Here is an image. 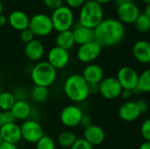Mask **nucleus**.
Wrapping results in <instances>:
<instances>
[{
  "label": "nucleus",
  "mask_w": 150,
  "mask_h": 149,
  "mask_svg": "<svg viewBox=\"0 0 150 149\" xmlns=\"http://www.w3.org/2000/svg\"><path fill=\"white\" fill-rule=\"evenodd\" d=\"M125 26L116 18H104L94 29L95 40L102 47H112L120 44L125 37Z\"/></svg>",
  "instance_id": "nucleus-1"
},
{
  "label": "nucleus",
  "mask_w": 150,
  "mask_h": 149,
  "mask_svg": "<svg viewBox=\"0 0 150 149\" xmlns=\"http://www.w3.org/2000/svg\"><path fill=\"white\" fill-rule=\"evenodd\" d=\"M63 90L67 97L75 103H82L90 96L88 83L79 74H73L66 78Z\"/></svg>",
  "instance_id": "nucleus-2"
},
{
  "label": "nucleus",
  "mask_w": 150,
  "mask_h": 149,
  "mask_svg": "<svg viewBox=\"0 0 150 149\" xmlns=\"http://www.w3.org/2000/svg\"><path fill=\"white\" fill-rule=\"evenodd\" d=\"M104 19V10L101 4L94 0L85 2L80 8L79 24L95 29Z\"/></svg>",
  "instance_id": "nucleus-3"
},
{
  "label": "nucleus",
  "mask_w": 150,
  "mask_h": 149,
  "mask_svg": "<svg viewBox=\"0 0 150 149\" xmlns=\"http://www.w3.org/2000/svg\"><path fill=\"white\" fill-rule=\"evenodd\" d=\"M57 77V70L47 61H40L31 70V79L35 86L48 88L54 84Z\"/></svg>",
  "instance_id": "nucleus-4"
},
{
  "label": "nucleus",
  "mask_w": 150,
  "mask_h": 149,
  "mask_svg": "<svg viewBox=\"0 0 150 149\" xmlns=\"http://www.w3.org/2000/svg\"><path fill=\"white\" fill-rule=\"evenodd\" d=\"M50 18L53 28L57 32L71 30L74 25V13L72 10L66 5H62L53 11Z\"/></svg>",
  "instance_id": "nucleus-5"
},
{
  "label": "nucleus",
  "mask_w": 150,
  "mask_h": 149,
  "mask_svg": "<svg viewBox=\"0 0 150 149\" xmlns=\"http://www.w3.org/2000/svg\"><path fill=\"white\" fill-rule=\"evenodd\" d=\"M28 29L38 37H46L54 31L51 18L44 13L33 15L29 20Z\"/></svg>",
  "instance_id": "nucleus-6"
},
{
  "label": "nucleus",
  "mask_w": 150,
  "mask_h": 149,
  "mask_svg": "<svg viewBox=\"0 0 150 149\" xmlns=\"http://www.w3.org/2000/svg\"><path fill=\"white\" fill-rule=\"evenodd\" d=\"M21 137L27 143L35 144L43 135L42 126L35 119H26L20 126Z\"/></svg>",
  "instance_id": "nucleus-7"
},
{
  "label": "nucleus",
  "mask_w": 150,
  "mask_h": 149,
  "mask_svg": "<svg viewBox=\"0 0 150 149\" xmlns=\"http://www.w3.org/2000/svg\"><path fill=\"white\" fill-rule=\"evenodd\" d=\"M102 48L103 47L96 40H93L79 46L76 51V57L78 61L83 63H93L101 54Z\"/></svg>",
  "instance_id": "nucleus-8"
},
{
  "label": "nucleus",
  "mask_w": 150,
  "mask_h": 149,
  "mask_svg": "<svg viewBox=\"0 0 150 149\" xmlns=\"http://www.w3.org/2000/svg\"><path fill=\"white\" fill-rule=\"evenodd\" d=\"M122 88L114 76L104 77L98 83V93L105 99L113 100L120 97Z\"/></svg>",
  "instance_id": "nucleus-9"
},
{
  "label": "nucleus",
  "mask_w": 150,
  "mask_h": 149,
  "mask_svg": "<svg viewBox=\"0 0 150 149\" xmlns=\"http://www.w3.org/2000/svg\"><path fill=\"white\" fill-rule=\"evenodd\" d=\"M83 115V110L79 106L70 105L62 110L60 113V120L63 126L72 128L80 126Z\"/></svg>",
  "instance_id": "nucleus-10"
},
{
  "label": "nucleus",
  "mask_w": 150,
  "mask_h": 149,
  "mask_svg": "<svg viewBox=\"0 0 150 149\" xmlns=\"http://www.w3.org/2000/svg\"><path fill=\"white\" fill-rule=\"evenodd\" d=\"M138 76L139 74L134 68L124 66L119 69L116 79L120 84L122 90H129L134 91L136 88Z\"/></svg>",
  "instance_id": "nucleus-11"
},
{
  "label": "nucleus",
  "mask_w": 150,
  "mask_h": 149,
  "mask_svg": "<svg viewBox=\"0 0 150 149\" xmlns=\"http://www.w3.org/2000/svg\"><path fill=\"white\" fill-rule=\"evenodd\" d=\"M70 61V54L69 51L59 47H52L47 53V62L57 69H62L68 66Z\"/></svg>",
  "instance_id": "nucleus-12"
},
{
  "label": "nucleus",
  "mask_w": 150,
  "mask_h": 149,
  "mask_svg": "<svg viewBox=\"0 0 150 149\" xmlns=\"http://www.w3.org/2000/svg\"><path fill=\"white\" fill-rule=\"evenodd\" d=\"M117 14L119 20L124 24H134L139 15L141 14L140 8L133 2L130 1L122 5L118 6Z\"/></svg>",
  "instance_id": "nucleus-13"
},
{
  "label": "nucleus",
  "mask_w": 150,
  "mask_h": 149,
  "mask_svg": "<svg viewBox=\"0 0 150 149\" xmlns=\"http://www.w3.org/2000/svg\"><path fill=\"white\" fill-rule=\"evenodd\" d=\"M118 114L121 120L130 123L138 119L142 113L137 105V103L134 101L128 100L120 105L118 111Z\"/></svg>",
  "instance_id": "nucleus-14"
},
{
  "label": "nucleus",
  "mask_w": 150,
  "mask_h": 149,
  "mask_svg": "<svg viewBox=\"0 0 150 149\" xmlns=\"http://www.w3.org/2000/svg\"><path fill=\"white\" fill-rule=\"evenodd\" d=\"M0 135L4 142L17 145L21 140L20 126L16 122L9 123L0 127Z\"/></svg>",
  "instance_id": "nucleus-15"
},
{
  "label": "nucleus",
  "mask_w": 150,
  "mask_h": 149,
  "mask_svg": "<svg viewBox=\"0 0 150 149\" xmlns=\"http://www.w3.org/2000/svg\"><path fill=\"white\" fill-rule=\"evenodd\" d=\"M81 76L88 84H98L105 77V73L98 64L90 63L83 68Z\"/></svg>",
  "instance_id": "nucleus-16"
},
{
  "label": "nucleus",
  "mask_w": 150,
  "mask_h": 149,
  "mask_svg": "<svg viewBox=\"0 0 150 149\" xmlns=\"http://www.w3.org/2000/svg\"><path fill=\"white\" fill-rule=\"evenodd\" d=\"M83 139H84L92 147L99 146L105 141V133L102 127L98 125L92 124L90 126L84 128Z\"/></svg>",
  "instance_id": "nucleus-17"
},
{
  "label": "nucleus",
  "mask_w": 150,
  "mask_h": 149,
  "mask_svg": "<svg viewBox=\"0 0 150 149\" xmlns=\"http://www.w3.org/2000/svg\"><path fill=\"white\" fill-rule=\"evenodd\" d=\"M134 58L140 63L147 64L150 61V44L148 40L136 41L132 49Z\"/></svg>",
  "instance_id": "nucleus-18"
},
{
  "label": "nucleus",
  "mask_w": 150,
  "mask_h": 149,
  "mask_svg": "<svg viewBox=\"0 0 150 149\" xmlns=\"http://www.w3.org/2000/svg\"><path fill=\"white\" fill-rule=\"evenodd\" d=\"M24 52L28 60L32 61H39L44 55L45 47L40 40L33 39L32 41L25 44Z\"/></svg>",
  "instance_id": "nucleus-19"
},
{
  "label": "nucleus",
  "mask_w": 150,
  "mask_h": 149,
  "mask_svg": "<svg viewBox=\"0 0 150 149\" xmlns=\"http://www.w3.org/2000/svg\"><path fill=\"white\" fill-rule=\"evenodd\" d=\"M72 32H73L74 40H75V43L79 46L95 40L94 29L85 27L80 25L79 23L74 26Z\"/></svg>",
  "instance_id": "nucleus-20"
},
{
  "label": "nucleus",
  "mask_w": 150,
  "mask_h": 149,
  "mask_svg": "<svg viewBox=\"0 0 150 149\" xmlns=\"http://www.w3.org/2000/svg\"><path fill=\"white\" fill-rule=\"evenodd\" d=\"M13 115L15 120H26L33 114V109L28 102L25 100H17L10 111Z\"/></svg>",
  "instance_id": "nucleus-21"
},
{
  "label": "nucleus",
  "mask_w": 150,
  "mask_h": 149,
  "mask_svg": "<svg viewBox=\"0 0 150 149\" xmlns=\"http://www.w3.org/2000/svg\"><path fill=\"white\" fill-rule=\"evenodd\" d=\"M30 18L22 11H13L8 17V23L16 31H23L28 28Z\"/></svg>",
  "instance_id": "nucleus-22"
},
{
  "label": "nucleus",
  "mask_w": 150,
  "mask_h": 149,
  "mask_svg": "<svg viewBox=\"0 0 150 149\" xmlns=\"http://www.w3.org/2000/svg\"><path fill=\"white\" fill-rule=\"evenodd\" d=\"M55 44L56 47L63 48L67 51L70 50L76 45L72 30L58 32L55 37Z\"/></svg>",
  "instance_id": "nucleus-23"
},
{
  "label": "nucleus",
  "mask_w": 150,
  "mask_h": 149,
  "mask_svg": "<svg viewBox=\"0 0 150 149\" xmlns=\"http://www.w3.org/2000/svg\"><path fill=\"white\" fill-rule=\"evenodd\" d=\"M76 140L77 137L76 133L71 131H63L58 135L57 138L59 146L63 149H70Z\"/></svg>",
  "instance_id": "nucleus-24"
},
{
  "label": "nucleus",
  "mask_w": 150,
  "mask_h": 149,
  "mask_svg": "<svg viewBox=\"0 0 150 149\" xmlns=\"http://www.w3.org/2000/svg\"><path fill=\"white\" fill-rule=\"evenodd\" d=\"M149 93L150 91V69L147 68L138 76L136 88L134 91Z\"/></svg>",
  "instance_id": "nucleus-25"
},
{
  "label": "nucleus",
  "mask_w": 150,
  "mask_h": 149,
  "mask_svg": "<svg viewBox=\"0 0 150 149\" xmlns=\"http://www.w3.org/2000/svg\"><path fill=\"white\" fill-rule=\"evenodd\" d=\"M13 93L9 91H1L0 93V111H11L16 102Z\"/></svg>",
  "instance_id": "nucleus-26"
},
{
  "label": "nucleus",
  "mask_w": 150,
  "mask_h": 149,
  "mask_svg": "<svg viewBox=\"0 0 150 149\" xmlns=\"http://www.w3.org/2000/svg\"><path fill=\"white\" fill-rule=\"evenodd\" d=\"M49 92L48 88L41 87V86H34L31 90V97L32 99L38 104L44 103L48 98Z\"/></svg>",
  "instance_id": "nucleus-27"
},
{
  "label": "nucleus",
  "mask_w": 150,
  "mask_h": 149,
  "mask_svg": "<svg viewBox=\"0 0 150 149\" xmlns=\"http://www.w3.org/2000/svg\"><path fill=\"white\" fill-rule=\"evenodd\" d=\"M134 25L138 32L142 33H146L150 29V17L146 16L144 13H141Z\"/></svg>",
  "instance_id": "nucleus-28"
},
{
  "label": "nucleus",
  "mask_w": 150,
  "mask_h": 149,
  "mask_svg": "<svg viewBox=\"0 0 150 149\" xmlns=\"http://www.w3.org/2000/svg\"><path fill=\"white\" fill-rule=\"evenodd\" d=\"M36 149H55L56 144L54 140L48 136V135H43L36 143Z\"/></svg>",
  "instance_id": "nucleus-29"
},
{
  "label": "nucleus",
  "mask_w": 150,
  "mask_h": 149,
  "mask_svg": "<svg viewBox=\"0 0 150 149\" xmlns=\"http://www.w3.org/2000/svg\"><path fill=\"white\" fill-rule=\"evenodd\" d=\"M16 120L10 111H6V112L0 111V127H2L6 124L13 123Z\"/></svg>",
  "instance_id": "nucleus-30"
},
{
  "label": "nucleus",
  "mask_w": 150,
  "mask_h": 149,
  "mask_svg": "<svg viewBox=\"0 0 150 149\" xmlns=\"http://www.w3.org/2000/svg\"><path fill=\"white\" fill-rule=\"evenodd\" d=\"M141 133L145 141H150V119H147L141 126Z\"/></svg>",
  "instance_id": "nucleus-31"
},
{
  "label": "nucleus",
  "mask_w": 150,
  "mask_h": 149,
  "mask_svg": "<svg viewBox=\"0 0 150 149\" xmlns=\"http://www.w3.org/2000/svg\"><path fill=\"white\" fill-rule=\"evenodd\" d=\"M70 149H94V147H92L90 143H88L84 139H77L76 142L73 144V146Z\"/></svg>",
  "instance_id": "nucleus-32"
},
{
  "label": "nucleus",
  "mask_w": 150,
  "mask_h": 149,
  "mask_svg": "<svg viewBox=\"0 0 150 149\" xmlns=\"http://www.w3.org/2000/svg\"><path fill=\"white\" fill-rule=\"evenodd\" d=\"M34 37H35V36L33 35V33L28 28L25 29V30L21 31V32H20V35H19L20 40H21L23 43H25V44H26V43L32 41V40L34 39Z\"/></svg>",
  "instance_id": "nucleus-33"
},
{
  "label": "nucleus",
  "mask_w": 150,
  "mask_h": 149,
  "mask_svg": "<svg viewBox=\"0 0 150 149\" xmlns=\"http://www.w3.org/2000/svg\"><path fill=\"white\" fill-rule=\"evenodd\" d=\"M44 4L50 10L54 11L63 5V0H43Z\"/></svg>",
  "instance_id": "nucleus-34"
},
{
  "label": "nucleus",
  "mask_w": 150,
  "mask_h": 149,
  "mask_svg": "<svg viewBox=\"0 0 150 149\" xmlns=\"http://www.w3.org/2000/svg\"><path fill=\"white\" fill-rule=\"evenodd\" d=\"M85 3V0H66V4L69 8L72 9H77L81 8L82 5Z\"/></svg>",
  "instance_id": "nucleus-35"
},
{
  "label": "nucleus",
  "mask_w": 150,
  "mask_h": 149,
  "mask_svg": "<svg viewBox=\"0 0 150 149\" xmlns=\"http://www.w3.org/2000/svg\"><path fill=\"white\" fill-rule=\"evenodd\" d=\"M137 105L140 109V112L142 114H144V113H147L149 112V103L144 100V99H141V100H138L137 102Z\"/></svg>",
  "instance_id": "nucleus-36"
},
{
  "label": "nucleus",
  "mask_w": 150,
  "mask_h": 149,
  "mask_svg": "<svg viewBox=\"0 0 150 149\" xmlns=\"http://www.w3.org/2000/svg\"><path fill=\"white\" fill-rule=\"evenodd\" d=\"M27 91L25 88H18L16 90L15 93L13 94L16 100H25L26 97Z\"/></svg>",
  "instance_id": "nucleus-37"
},
{
  "label": "nucleus",
  "mask_w": 150,
  "mask_h": 149,
  "mask_svg": "<svg viewBox=\"0 0 150 149\" xmlns=\"http://www.w3.org/2000/svg\"><path fill=\"white\" fill-rule=\"evenodd\" d=\"M91 125H92V119L91 118V116L83 114L80 122V126H82L83 128H86L88 126H90Z\"/></svg>",
  "instance_id": "nucleus-38"
},
{
  "label": "nucleus",
  "mask_w": 150,
  "mask_h": 149,
  "mask_svg": "<svg viewBox=\"0 0 150 149\" xmlns=\"http://www.w3.org/2000/svg\"><path fill=\"white\" fill-rule=\"evenodd\" d=\"M134 95V91L133 90H122L120 97H122L123 99H125L126 101H128L129 99L132 98Z\"/></svg>",
  "instance_id": "nucleus-39"
},
{
  "label": "nucleus",
  "mask_w": 150,
  "mask_h": 149,
  "mask_svg": "<svg viewBox=\"0 0 150 149\" xmlns=\"http://www.w3.org/2000/svg\"><path fill=\"white\" fill-rule=\"evenodd\" d=\"M0 149H18L17 145H14V144H10V143H7V142H2L0 144Z\"/></svg>",
  "instance_id": "nucleus-40"
},
{
  "label": "nucleus",
  "mask_w": 150,
  "mask_h": 149,
  "mask_svg": "<svg viewBox=\"0 0 150 149\" xmlns=\"http://www.w3.org/2000/svg\"><path fill=\"white\" fill-rule=\"evenodd\" d=\"M88 89L90 95L98 93V84H88Z\"/></svg>",
  "instance_id": "nucleus-41"
},
{
  "label": "nucleus",
  "mask_w": 150,
  "mask_h": 149,
  "mask_svg": "<svg viewBox=\"0 0 150 149\" xmlns=\"http://www.w3.org/2000/svg\"><path fill=\"white\" fill-rule=\"evenodd\" d=\"M7 23H8V18L5 15L1 14L0 15V26H4Z\"/></svg>",
  "instance_id": "nucleus-42"
},
{
  "label": "nucleus",
  "mask_w": 150,
  "mask_h": 149,
  "mask_svg": "<svg viewBox=\"0 0 150 149\" xmlns=\"http://www.w3.org/2000/svg\"><path fill=\"white\" fill-rule=\"evenodd\" d=\"M139 149H150V141H144L141 144Z\"/></svg>",
  "instance_id": "nucleus-43"
},
{
  "label": "nucleus",
  "mask_w": 150,
  "mask_h": 149,
  "mask_svg": "<svg viewBox=\"0 0 150 149\" xmlns=\"http://www.w3.org/2000/svg\"><path fill=\"white\" fill-rule=\"evenodd\" d=\"M130 1H132V0H114V3H115V4H116L117 7H118V6L122 5V4H126V3H128V2H130Z\"/></svg>",
  "instance_id": "nucleus-44"
},
{
  "label": "nucleus",
  "mask_w": 150,
  "mask_h": 149,
  "mask_svg": "<svg viewBox=\"0 0 150 149\" xmlns=\"http://www.w3.org/2000/svg\"><path fill=\"white\" fill-rule=\"evenodd\" d=\"M95 2H97L98 4H101V5H103V4H108V3H110L111 1H112V0H94Z\"/></svg>",
  "instance_id": "nucleus-45"
},
{
  "label": "nucleus",
  "mask_w": 150,
  "mask_h": 149,
  "mask_svg": "<svg viewBox=\"0 0 150 149\" xmlns=\"http://www.w3.org/2000/svg\"><path fill=\"white\" fill-rule=\"evenodd\" d=\"M146 16L150 17V4H147V7L145 9V11L143 12Z\"/></svg>",
  "instance_id": "nucleus-46"
},
{
  "label": "nucleus",
  "mask_w": 150,
  "mask_h": 149,
  "mask_svg": "<svg viewBox=\"0 0 150 149\" xmlns=\"http://www.w3.org/2000/svg\"><path fill=\"white\" fill-rule=\"evenodd\" d=\"M3 9H4L3 3H2V1L0 0V15H1V14H3Z\"/></svg>",
  "instance_id": "nucleus-47"
},
{
  "label": "nucleus",
  "mask_w": 150,
  "mask_h": 149,
  "mask_svg": "<svg viewBox=\"0 0 150 149\" xmlns=\"http://www.w3.org/2000/svg\"><path fill=\"white\" fill-rule=\"evenodd\" d=\"M146 4H150V0H142Z\"/></svg>",
  "instance_id": "nucleus-48"
},
{
  "label": "nucleus",
  "mask_w": 150,
  "mask_h": 149,
  "mask_svg": "<svg viewBox=\"0 0 150 149\" xmlns=\"http://www.w3.org/2000/svg\"><path fill=\"white\" fill-rule=\"evenodd\" d=\"M3 142V140H2V138H1V135H0V144Z\"/></svg>",
  "instance_id": "nucleus-49"
},
{
  "label": "nucleus",
  "mask_w": 150,
  "mask_h": 149,
  "mask_svg": "<svg viewBox=\"0 0 150 149\" xmlns=\"http://www.w3.org/2000/svg\"><path fill=\"white\" fill-rule=\"evenodd\" d=\"M89 1H92V0H85V2H89Z\"/></svg>",
  "instance_id": "nucleus-50"
},
{
  "label": "nucleus",
  "mask_w": 150,
  "mask_h": 149,
  "mask_svg": "<svg viewBox=\"0 0 150 149\" xmlns=\"http://www.w3.org/2000/svg\"><path fill=\"white\" fill-rule=\"evenodd\" d=\"M0 93H1V88H0Z\"/></svg>",
  "instance_id": "nucleus-51"
}]
</instances>
